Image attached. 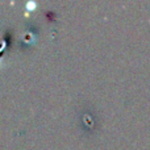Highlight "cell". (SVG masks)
<instances>
[{"label":"cell","mask_w":150,"mask_h":150,"mask_svg":"<svg viewBox=\"0 0 150 150\" xmlns=\"http://www.w3.org/2000/svg\"><path fill=\"white\" fill-rule=\"evenodd\" d=\"M34 5H36L34 3H28V7H34Z\"/></svg>","instance_id":"obj_1"}]
</instances>
